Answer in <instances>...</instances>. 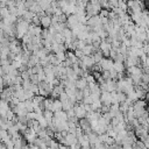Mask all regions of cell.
Instances as JSON below:
<instances>
[{"mask_svg":"<svg viewBox=\"0 0 149 149\" xmlns=\"http://www.w3.org/2000/svg\"><path fill=\"white\" fill-rule=\"evenodd\" d=\"M40 22L43 28H48L51 26V17L48 15H43L42 17H40Z\"/></svg>","mask_w":149,"mask_h":149,"instance_id":"cell-1","label":"cell"},{"mask_svg":"<svg viewBox=\"0 0 149 149\" xmlns=\"http://www.w3.org/2000/svg\"><path fill=\"white\" fill-rule=\"evenodd\" d=\"M108 14H109L108 9H101V10H99V17H108Z\"/></svg>","mask_w":149,"mask_h":149,"instance_id":"cell-2","label":"cell"}]
</instances>
